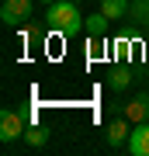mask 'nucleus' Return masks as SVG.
<instances>
[{
	"label": "nucleus",
	"mask_w": 149,
	"mask_h": 156,
	"mask_svg": "<svg viewBox=\"0 0 149 156\" xmlns=\"http://www.w3.org/2000/svg\"><path fill=\"white\" fill-rule=\"evenodd\" d=\"M76 7L80 4H73V0H55V4H49V11H45L49 28L59 31L62 38H76L80 31H87V17H83Z\"/></svg>",
	"instance_id": "nucleus-1"
},
{
	"label": "nucleus",
	"mask_w": 149,
	"mask_h": 156,
	"mask_svg": "<svg viewBox=\"0 0 149 156\" xmlns=\"http://www.w3.org/2000/svg\"><path fill=\"white\" fill-rule=\"evenodd\" d=\"M24 128H28V122L21 118V111H11V108L0 111V139H4V142L24 139Z\"/></svg>",
	"instance_id": "nucleus-2"
},
{
	"label": "nucleus",
	"mask_w": 149,
	"mask_h": 156,
	"mask_svg": "<svg viewBox=\"0 0 149 156\" xmlns=\"http://www.w3.org/2000/svg\"><path fill=\"white\" fill-rule=\"evenodd\" d=\"M28 17H31V0H4L0 21H4L7 28H17V24H24Z\"/></svg>",
	"instance_id": "nucleus-3"
},
{
	"label": "nucleus",
	"mask_w": 149,
	"mask_h": 156,
	"mask_svg": "<svg viewBox=\"0 0 149 156\" xmlns=\"http://www.w3.org/2000/svg\"><path fill=\"white\" fill-rule=\"evenodd\" d=\"M125 149L132 153V156H149V122L132 125V135H128Z\"/></svg>",
	"instance_id": "nucleus-4"
},
{
	"label": "nucleus",
	"mask_w": 149,
	"mask_h": 156,
	"mask_svg": "<svg viewBox=\"0 0 149 156\" xmlns=\"http://www.w3.org/2000/svg\"><path fill=\"white\" fill-rule=\"evenodd\" d=\"M104 132H108V146H111V149H118V146H125L128 135H132V122H128V118H115Z\"/></svg>",
	"instance_id": "nucleus-5"
},
{
	"label": "nucleus",
	"mask_w": 149,
	"mask_h": 156,
	"mask_svg": "<svg viewBox=\"0 0 149 156\" xmlns=\"http://www.w3.org/2000/svg\"><path fill=\"white\" fill-rule=\"evenodd\" d=\"M125 118L132 125H139V122H149V94H135L132 101L125 104Z\"/></svg>",
	"instance_id": "nucleus-6"
},
{
	"label": "nucleus",
	"mask_w": 149,
	"mask_h": 156,
	"mask_svg": "<svg viewBox=\"0 0 149 156\" xmlns=\"http://www.w3.org/2000/svg\"><path fill=\"white\" fill-rule=\"evenodd\" d=\"M108 24H111V17H108L104 11L90 14V17H87V35H90V38H104V35H108Z\"/></svg>",
	"instance_id": "nucleus-7"
},
{
	"label": "nucleus",
	"mask_w": 149,
	"mask_h": 156,
	"mask_svg": "<svg viewBox=\"0 0 149 156\" xmlns=\"http://www.w3.org/2000/svg\"><path fill=\"white\" fill-rule=\"evenodd\" d=\"M101 11H104L111 21H122L132 7H128V0H101Z\"/></svg>",
	"instance_id": "nucleus-8"
},
{
	"label": "nucleus",
	"mask_w": 149,
	"mask_h": 156,
	"mask_svg": "<svg viewBox=\"0 0 149 156\" xmlns=\"http://www.w3.org/2000/svg\"><path fill=\"white\" fill-rule=\"evenodd\" d=\"M128 83H132V69H128V66L111 69V76H108V87H111V90H125Z\"/></svg>",
	"instance_id": "nucleus-9"
},
{
	"label": "nucleus",
	"mask_w": 149,
	"mask_h": 156,
	"mask_svg": "<svg viewBox=\"0 0 149 156\" xmlns=\"http://www.w3.org/2000/svg\"><path fill=\"white\" fill-rule=\"evenodd\" d=\"M24 142L31 146V149H38V146L49 142V132H45L42 125H28V128H24Z\"/></svg>",
	"instance_id": "nucleus-10"
},
{
	"label": "nucleus",
	"mask_w": 149,
	"mask_h": 156,
	"mask_svg": "<svg viewBox=\"0 0 149 156\" xmlns=\"http://www.w3.org/2000/svg\"><path fill=\"white\" fill-rule=\"evenodd\" d=\"M132 21H139V24H146L149 28V0H132Z\"/></svg>",
	"instance_id": "nucleus-11"
},
{
	"label": "nucleus",
	"mask_w": 149,
	"mask_h": 156,
	"mask_svg": "<svg viewBox=\"0 0 149 156\" xmlns=\"http://www.w3.org/2000/svg\"><path fill=\"white\" fill-rule=\"evenodd\" d=\"M42 4H45V7H49V4H55V0H42Z\"/></svg>",
	"instance_id": "nucleus-12"
},
{
	"label": "nucleus",
	"mask_w": 149,
	"mask_h": 156,
	"mask_svg": "<svg viewBox=\"0 0 149 156\" xmlns=\"http://www.w3.org/2000/svg\"><path fill=\"white\" fill-rule=\"evenodd\" d=\"M73 4H83V0H73Z\"/></svg>",
	"instance_id": "nucleus-13"
}]
</instances>
